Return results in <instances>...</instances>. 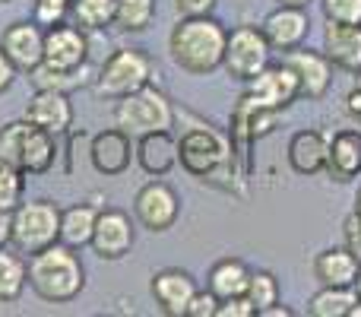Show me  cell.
<instances>
[{
  "label": "cell",
  "mask_w": 361,
  "mask_h": 317,
  "mask_svg": "<svg viewBox=\"0 0 361 317\" xmlns=\"http://www.w3.org/2000/svg\"><path fill=\"white\" fill-rule=\"evenodd\" d=\"M228 29L212 16H180L169 35L171 61L184 73L209 76L222 67Z\"/></svg>",
  "instance_id": "1"
},
{
  "label": "cell",
  "mask_w": 361,
  "mask_h": 317,
  "mask_svg": "<svg viewBox=\"0 0 361 317\" xmlns=\"http://www.w3.org/2000/svg\"><path fill=\"white\" fill-rule=\"evenodd\" d=\"M29 286L42 301L63 305L73 301L86 289V267H82L76 248L67 244H51V248L32 254L29 261Z\"/></svg>",
  "instance_id": "2"
},
{
  "label": "cell",
  "mask_w": 361,
  "mask_h": 317,
  "mask_svg": "<svg viewBox=\"0 0 361 317\" xmlns=\"http://www.w3.org/2000/svg\"><path fill=\"white\" fill-rule=\"evenodd\" d=\"M0 159L25 174H44L57 159V137L32 121H10L0 127Z\"/></svg>",
  "instance_id": "3"
},
{
  "label": "cell",
  "mask_w": 361,
  "mask_h": 317,
  "mask_svg": "<svg viewBox=\"0 0 361 317\" xmlns=\"http://www.w3.org/2000/svg\"><path fill=\"white\" fill-rule=\"evenodd\" d=\"M61 241V210L51 200H29L10 213V244L19 254H38Z\"/></svg>",
  "instance_id": "4"
},
{
  "label": "cell",
  "mask_w": 361,
  "mask_h": 317,
  "mask_svg": "<svg viewBox=\"0 0 361 317\" xmlns=\"http://www.w3.org/2000/svg\"><path fill=\"white\" fill-rule=\"evenodd\" d=\"M114 121H118L121 131L137 140V137H146V133H156V131H171V127H175V108H171L169 95L159 92L149 83V86L118 99Z\"/></svg>",
  "instance_id": "5"
},
{
  "label": "cell",
  "mask_w": 361,
  "mask_h": 317,
  "mask_svg": "<svg viewBox=\"0 0 361 317\" xmlns=\"http://www.w3.org/2000/svg\"><path fill=\"white\" fill-rule=\"evenodd\" d=\"M156 76V64L146 51L140 48H118L105 64H102L99 76H95V92L102 99H124V95L137 92V89L149 86Z\"/></svg>",
  "instance_id": "6"
},
{
  "label": "cell",
  "mask_w": 361,
  "mask_h": 317,
  "mask_svg": "<svg viewBox=\"0 0 361 317\" xmlns=\"http://www.w3.org/2000/svg\"><path fill=\"white\" fill-rule=\"evenodd\" d=\"M269 57H273V48H269L260 25H238L228 32L222 67L228 70L231 80L250 83L260 70L269 67Z\"/></svg>",
  "instance_id": "7"
},
{
  "label": "cell",
  "mask_w": 361,
  "mask_h": 317,
  "mask_svg": "<svg viewBox=\"0 0 361 317\" xmlns=\"http://www.w3.org/2000/svg\"><path fill=\"white\" fill-rule=\"evenodd\" d=\"M89 57V42H86V29L80 25H51L44 29V57L42 67L57 70V73H76V70L86 67Z\"/></svg>",
  "instance_id": "8"
},
{
  "label": "cell",
  "mask_w": 361,
  "mask_h": 317,
  "mask_svg": "<svg viewBox=\"0 0 361 317\" xmlns=\"http://www.w3.org/2000/svg\"><path fill=\"white\" fill-rule=\"evenodd\" d=\"M133 216L149 232L175 229V222L180 216L178 191L171 184H165V181H149V184H143L137 191V197H133Z\"/></svg>",
  "instance_id": "9"
},
{
  "label": "cell",
  "mask_w": 361,
  "mask_h": 317,
  "mask_svg": "<svg viewBox=\"0 0 361 317\" xmlns=\"http://www.w3.org/2000/svg\"><path fill=\"white\" fill-rule=\"evenodd\" d=\"M247 99L254 102L257 108H263V112L279 114L282 108H288L298 99V76H295V70L288 67L286 61L269 64L267 70H260V73L247 83Z\"/></svg>",
  "instance_id": "10"
},
{
  "label": "cell",
  "mask_w": 361,
  "mask_h": 317,
  "mask_svg": "<svg viewBox=\"0 0 361 317\" xmlns=\"http://www.w3.org/2000/svg\"><path fill=\"white\" fill-rule=\"evenodd\" d=\"M178 162L187 174L206 178L225 162V140L209 127H190L178 140Z\"/></svg>",
  "instance_id": "11"
},
{
  "label": "cell",
  "mask_w": 361,
  "mask_h": 317,
  "mask_svg": "<svg viewBox=\"0 0 361 317\" xmlns=\"http://www.w3.org/2000/svg\"><path fill=\"white\" fill-rule=\"evenodd\" d=\"M282 61L298 76V99H311V102L324 99L333 83V64L324 51H311L301 44V48H295V51H286Z\"/></svg>",
  "instance_id": "12"
},
{
  "label": "cell",
  "mask_w": 361,
  "mask_h": 317,
  "mask_svg": "<svg viewBox=\"0 0 361 317\" xmlns=\"http://www.w3.org/2000/svg\"><path fill=\"white\" fill-rule=\"evenodd\" d=\"M137 159V146H133V137L124 133L121 127H108V131H99L89 143V162L99 174L105 178H114V174H124L130 168V162Z\"/></svg>",
  "instance_id": "13"
},
{
  "label": "cell",
  "mask_w": 361,
  "mask_h": 317,
  "mask_svg": "<svg viewBox=\"0 0 361 317\" xmlns=\"http://www.w3.org/2000/svg\"><path fill=\"white\" fill-rule=\"evenodd\" d=\"M133 238H137L133 235V222L124 210H99L89 248H92L102 261H121V257L130 254Z\"/></svg>",
  "instance_id": "14"
},
{
  "label": "cell",
  "mask_w": 361,
  "mask_h": 317,
  "mask_svg": "<svg viewBox=\"0 0 361 317\" xmlns=\"http://www.w3.org/2000/svg\"><path fill=\"white\" fill-rule=\"evenodd\" d=\"M263 35H267L273 51H295L307 42L311 32V19H307V6H276L267 19H263Z\"/></svg>",
  "instance_id": "15"
},
{
  "label": "cell",
  "mask_w": 361,
  "mask_h": 317,
  "mask_svg": "<svg viewBox=\"0 0 361 317\" xmlns=\"http://www.w3.org/2000/svg\"><path fill=\"white\" fill-rule=\"evenodd\" d=\"M149 289H152V299H156L159 311L165 317H180V314H187V305L197 295V280L180 267H165L152 276Z\"/></svg>",
  "instance_id": "16"
},
{
  "label": "cell",
  "mask_w": 361,
  "mask_h": 317,
  "mask_svg": "<svg viewBox=\"0 0 361 317\" xmlns=\"http://www.w3.org/2000/svg\"><path fill=\"white\" fill-rule=\"evenodd\" d=\"M0 48L16 64V70L32 73L44 57V29L35 19H32V23H13V25H6L4 35H0Z\"/></svg>",
  "instance_id": "17"
},
{
  "label": "cell",
  "mask_w": 361,
  "mask_h": 317,
  "mask_svg": "<svg viewBox=\"0 0 361 317\" xmlns=\"http://www.w3.org/2000/svg\"><path fill=\"white\" fill-rule=\"evenodd\" d=\"M25 121H32L35 127L54 133V137L67 133L70 124H73L70 95L63 92V89H38L29 99V105H25Z\"/></svg>",
  "instance_id": "18"
},
{
  "label": "cell",
  "mask_w": 361,
  "mask_h": 317,
  "mask_svg": "<svg viewBox=\"0 0 361 317\" xmlns=\"http://www.w3.org/2000/svg\"><path fill=\"white\" fill-rule=\"evenodd\" d=\"M324 51L330 57L333 67L345 70V73H361V25H343V23H326L324 29Z\"/></svg>",
  "instance_id": "19"
},
{
  "label": "cell",
  "mask_w": 361,
  "mask_h": 317,
  "mask_svg": "<svg viewBox=\"0 0 361 317\" xmlns=\"http://www.w3.org/2000/svg\"><path fill=\"white\" fill-rule=\"evenodd\" d=\"M326 174L333 181H355L361 174V131L349 127V131L333 133V140L326 143Z\"/></svg>",
  "instance_id": "20"
},
{
  "label": "cell",
  "mask_w": 361,
  "mask_h": 317,
  "mask_svg": "<svg viewBox=\"0 0 361 317\" xmlns=\"http://www.w3.org/2000/svg\"><path fill=\"white\" fill-rule=\"evenodd\" d=\"M137 162L146 174L162 178L178 165V140L171 137V131H156L137 137Z\"/></svg>",
  "instance_id": "21"
},
{
  "label": "cell",
  "mask_w": 361,
  "mask_h": 317,
  "mask_svg": "<svg viewBox=\"0 0 361 317\" xmlns=\"http://www.w3.org/2000/svg\"><path fill=\"white\" fill-rule=\"evenodd\" d=\"M326 143L320 131H298L288 140V165L295 174H320L326 168Z\"/></svg>",
  "instance_id": "22"
},
{
  "label": "cell",
  "mask_w": 361,
  "mask_h": 317,
  "mask_svg": "<svg viewBox=\"0 0 361 317\" xmlns=\"http://www.w3.org/2000/svg\"><path fill=\"white\" fill-rule=\"evenodd\" d=\"M247 280H250V267L241 257H222V261L212 263L209 276H206V289L219 301H225V299H235V295L247 292Z\"/></svg>",
  "instance_id": "23"
},
{
  "label": "cell",
  "mask_w": 361,
  "mask_h": 317,
  "mask_svg": "<svg viewBox=\"0 0 361 317\" xmlns=\"http://www.w3.org/2000/svg\"><path fill=\"white\" fill-rule=\"evenodd\" d=\"M361 263L345 248H326L314 261V276L320 286H355Z\"/></svg>",
  "instance_id": "24"
},
{
  "label": "cell",
  "mask_w": 361,
  "mask_h": 317,
  "mask_svg": "<svg viewBox=\"0 0 361 317\" xmlns=\"http://www.w3.org/2000/svg\"><path fill=\"white\" fill-rule=\"evenodd\" d=\"M95 219H99V210L92 203H76L70 210H61V244L82 251L92 241Z\"/></svg>",
  "instance_id": "25"
},
{
  "label": "cell",
  "mask_w": 361,
  "mask_h": 317,
  "mask_svg": "<svg viewBox=\"0 0 361 317\" xmlns=\"http://www.w3.org/2000/svg\"><path fill=\"white\" fill-rule=\"evenodd\" d=\"M29 286V261L16 248H0V301H16Z\"/></svg>",
  "instance_id": "26"
},
{
  "label": "cell",
  "mask_w": 361,
  "mask_h": 317,
  "mask_svg": "<svg viewBox=\"0 0 361 317\" xmlns=\"http://www.w3.org/2000/svg\"><path fill=\"white\" fill-rule=\"evenodd\" d=\"M355 301H358L355 286H324L311 299L307 311H311L314 317H349Z\"/></svg>",
  "instance_id": "27"
},
{
  "label": "cell",
  "mask_w": 361,
  "mask_h": 317,
  "mask_svg": "<svg viewBox=\"0 0 361 317\" xmlns=\"http://www.w3.org/2000/svg\"><path fill=\"white\" fill-rule=\"evenodd\" d=\"M156 19V0H114V25L124 32H146Z\"/></svg>",
  "instance_id": "28"
},
{
  "label": "cell",
  "mask_w": 361,
  "mask_h": 317,
  "mask_svg": "<svg viewBox=\"0 0 361 317\" xmlns=\"http://www.w3.org/2000/svg\"><path fill=\"white\" fill-rule=\"evenodd\" d=\"M70 19L80 29H105L114 25V0H73Z\"/></svg>",
  "instance_id": "29"
},
{
  "label": "cell",
  "mask_w": 361,
  "mask_h": 317,
  "mask_svg": "<svg viewBox=\"0 0 361 317\" xmlns=\"http://www.w3.org/2000/svg\"><path fill=\"white\" fill-rule=\"evenodd\" d=\"M247 295L250 301H254V308H257V314L263 311V308H269V305H276L279 301V295H282V289H279V280H276L269 270H250V280H247Z\"/></svg>",
  "instance_id": "30"
},
{
  "label": "cell",
  "mask_w": 361,
  "mask_h": 317,
  "mask_svg": "<svg viewBox=\"0 0 361 317\" xmlns=\"http://www.w3.org/2000/svg\"><path fill=\"white\" fill-rule=\"evenodd\" d=\"M23 191H25V172H19L16 165L0 159V210L13 213L23 203Z\"/></svg>",
  "instance_id": "31"
},
{
  "label": "cell",
  "mask_w": 361,
  "mask_h": 317,
  "mask_svg": "<svg viewBox=\"0 0 361 317\" xmlns=\"http://www.w3.org/2000/svg\"><path fill=\"white\" fill-rule=\"evenodd\" d=\"M326 23L343 25H361V0H320Z\"/></svg>",
  "instance_id": "32"
},
{
  "label": "cell",
  "mask_w": 361,
  "mask_h": 317,
  "mask_svg": "<svg viewBox=\"0 0 361 317\" xmlns=\"http://www.w3.org/2000/svg\"><path fill=\"white\" fill-rule=\"evenodd\" d=\"M70 4L73 0H35V10H32V19H35L42 29H51V25H61L63 19L70 16Z\"/></svg>",
  "instance_id": "33"
},
{
  "label": "cell",
  "mask_w": 361,
  "mask_h": 317,
  "mask_svg": "<svg viewBox=\"0 0 361 317\" xmlns=\"http://www.w3.org/2000/svg\"><path fill=\"white\" fill-rule=\"evenodd\" d=\"M343 238H345L343 248L349 251V254H355V261L361 263V213H358V210L345 216V222H343Z\"/></svg>",
  "instance_id": "34"
},
{
  "label": "cell",
  "mask_w": 361,
  "mask_h": 317,
  "mask_svg": "<svg viewBox=\"0 0 361 317\" xmlns=\"http://www.w3.org/2000/svg\"><path fill=\"white\" fill-rule=\"evenodd\" d=\"M216 311H219V299L209 289H203V292L197 289V295L187 305V317H216Z\"/></svg>",
  "instance_id": "35"
},
{
  "label": "cell",
  "mask_w": 361,
  "mask_h": 317,
  "mask_svg": "<svg viewBox=\"0 0 361 317\" xmlns=\"http://www.w3.org/2000/svg\"><path fill=\"white\" fill-rule=\"evenodd\" d=\"M254 314L257 308L247 295H235V299L219 301V311H216V317H254Z\"/></svg>",
  "instance_id": "36"
},
{
  "label": "cell",
  "mask_w": 361,
  "mask_h": 317,
  "mask_svg": "<svg viewBox=\"0 0 361 317\" xmlns=\"http://www.w3.org/2000/svg\"><path fill=\"white\" fill-rule=\"evenodd\" d=\"M219 0H175L178 16H212Z\"/></svg>",
  "instance_id": "37"
},
{
  "label": "cell",
  "mask_w": 361,
  "mask_h": 317,
  "mask_svg": "<svg viewBox=\"0 0 361 317\" xmlns=\"http://www.w3.org/2000/svg\"><path fill=\"white\" fill-rule=\"evenodd\" d=\"M13 80H16V64L4 54V48H0V92H6V89L13 86Z\"/></svg>",
  "instance_id": "38"
},
{
  "label": "cell",
  "mask_w": 361,
  "mask_h": 317,
  "mask_svg": "<svg viewBox=\"0 0 361 317\" xmlns=\"http://www.w3.org/2000/svg\"><path fill=\"white\" fill-rule=\"evenodd\" d=\"M345 112L352 114V118L361 124V73H358V83H355V89H352L349 95H345Z\"/></svg>",
  "instance_id": "39"
},
{
  "label": "cell",
  "mask_w": 361,
  "mask_h": 317,
  "mask_svg": "<svg viewBox=\"0 0 361 317\" xmlns=\"http://www.w3.org/2000/svg\"><path fill=\"white\" fill-rule=\"evenodd\" d=\"M10 244V213L0 210V248Z\"/></svg>",
  "instance_id": "40"
},
{
  "label": "cell",
  "mask_w": 361,
  "mask_h": 317,
  "mask_svg": "<svg viewBox=\"0 0 361 317\" xmlns=\"http://www.w3.org/2000/svg\"><path fill=\"white\" fill-rule=\"evenodd\" d=\"M292 314H295L292 308L279 305V301H276V305H269V308H263V311H260V317H292Z\"/></svg>",
  "instance_id": "41"
},
{
  "label": "cell",
  "mask_w": 361,
  "mask_h": 317,
  "mask_svg": "<svg viewBox=\"0 0 361 317\" xmlns=\"http://www.w3.org/2000/svg\"><path fill=\"white\" fill-rule=\"evenodd\" d=\"M311 0H276V6H307Z\"/></svg>",
  "instance_id": "42"
},
{
  "label": "cell",
  "mask_w": 361,
  "mask_h": 317,
  "mask_svg": "<svg viewBox=\"0 0 361 317\" xmlns=\"http://www.w3.org/2000/svg\"><path fill=\"white\" fill-rule=\"evenodd\" d=\"M355 292H358V299H361V270H358V280H355Z\"/></svg>",
  "instance_id": "43"
},
{
  "label": "cell",
  "mask_w": 361,
  "mask_h": 317,
  "mask_svg": "<svg viewBox=\"0 0 361 317\" xmlns=\"http://www.w3.org/2000/svg\"><path fill=\"white\" fill-rule=\"evenodd\" d=\"M355 210H358V213H361V193H358V206H355Z\"/></svg>",
  "instance_id": "44"
},
{
  "label": "cell",
  "mask_w": 361,
  "mask_h": 317,
  "mask_svg": "<svg viewBox=\"0 0 361 317\" xmlns=\"http://www.w3.org/2000/svg\"><path fill=\"white\" fill-rule=\"evenodd\" d=\"M0 4H10V0H0Z\"/></svg>",
  "instance_id": "45"
}]
</instances>
